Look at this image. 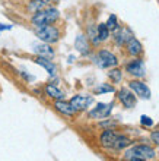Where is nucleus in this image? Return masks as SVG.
Instances as JSON below:
<instances>
[{
    "instance_id": "6",
    "label": "nucleus",
    "mask_w": 159,
    "mask_h": 161,
    "mask_svg": "<svg viewBox=\"0 0 159 161\" xmlns=\"http://www.w3.org/2000/svg\"><path fill=\"white\" fill-rule=\"evenodd\" d=\"M92 101L93 98L88 97V95H75L69 103H70V106L73 107L75 111H82V110H86L92 104Z\"/></svg>"
},
{
    "instance_id": "27",
    "label": "nucleus",
    "mask_w": 159,
    "mask_h": 161,
    "mask_svg": "<svg viewBox=\"0 0 159 161\" xmlns=\"http://www.w3.org/2000/svg\"><path fill=\"white\" fill-rule=\"evenodd\" d=\"M48 2H51V0H48Z\"/></svg>"
},
{
    "instance_id": "10",
    "label": "nucleus",
    "mask_w": 159,
    "mask_h": 161,
    "mask_svg": "<svg viewBox=\"0 0 159 161\" xmlns=\"http://www.w3.org/2000/svg\"><path fill=\"white\" fill-rule=\"evenodd\" d=\"M115 34H114V38H115V42L117 44H126L130 38H133V34L129 28H115Z\"/></svg>"
},
{
    "instance_id": "16",
    "label": "nucleus",
    "mask_w": 159,
    "mask_h": 161,
    "mask_svg": "<svg viewBox=\"0 0 159 161\" xmlns=\"http://www.w3.org/2000/svg\"><path fill=\"white\" fill-rule=\"evenodd\" d=\"M38 64H41L42 68L45 69L47 72L50 73L51 76H54L56 75V66H54V63L51 62L50 59H47V57H41V56H38L37 57V60H35Z\"/></svg>"
},
{
    "instance_id": "13",
    "label": "nucleus",
    "mask_w": 159,
    "mask_h": 161,
    "mask_svg": "<svg viewBox=\"0 0 159 161\" xmlns=\"http://www.w3.org/2000/svg\"><path fill=\"white\" fill-rule=\"evenodd\" d=\"M54 107L57 111H60V113H63V114H66V116L75 114V110H73V107L70 106V103H66V101H63V100H57Z\"/></svg>"
},
{
    "instance_id": "21",
    "label": "nucleus",
    "mask_w": 159,
    "mask_h": 161,
    "mask_svg": "<svg viewBox=\"0 0 159 161\" xmlns=\"http://www.w3.org/2000/svg\"><path fill=\"white\" fill-rule=\"evenodd\" d=\"M95 92H98V94H104V92H114V88L111 86V85L99 84V86H96Z\"/></svg>"
},
{
    "instance_id": "17",
    "label": "nucleus",
    "mask_w": 159,
    "mask_h": 161,
    "mask_svg": "<svg viewBox=\"0 0 159 161\" xmlns=\"http://www.w3.org/2000/svg\"><path fill=\"white\" fill-rule=\"evenodd\" d=\"M45 92H47V95L48 97H51V98H56V100H63V92L60 91L59 88H56L54 85H47L45 86Z\"/></svg>"
},
{
    "instance_id": "7",
    "label": "nucleus",
    "mask_w": 159,
    "mask_h": 161,
    "mask_svg": "<svg viewBox=\"0 0 159 161\" xmlns=\"http://www.w3.org/2000/svg\"><path fill=\"white\" fill-rule=\"evenodd\" d=\"M111 110H113V104L99 103L93 110L89 111V116H91L92 119H104V117H108V116L111 114Z\"/></svg>"
},
{
    "instance_id": "9",
    "label": "nucleus",
    "mask_w": 159,
    "mask_h": 161,
    "mask_svg": "<svg viewBox=\"0 0 159 161\" xmlns=\"http://www.w3.org/2000/svg\"><path fill=\"white\" fill-rule=\"evenodd\" d=\"M130 88L133 89L137 95H140L142 98H146V100L151 98V89L147 88L146 84H143L140 80H131L130 82Z\"/></svg>"
},
{
    "instance_id": "24",
    "label": "nucleus",
    "mask_w": 159,
    "mask_h": 161,
    "mask_svg": "<svg viewBox=\"0 0 159 161\" xmlns=\"http://www.w3.org/2000/svg\"><path fill=\"white\" fill-rule=\"evenodd\" d=\"M151 139L153 141L156 145H159V132H153V133L151 135Z\"/></svg>"
},
{
    "instance_id": "23",
    "label": "nucleus",
    "mask_w": 159,
    "mask_h": 161,
    "mask_svg": "<svg viewBox=\"0 0 159 161\" xmlns=\"http://www.w3.org/2000/svg\"><path fill=\"white\" fill-rule=\"evenodd\" d=\"M140 123H142L143 126H147V127L153 126V120H152L149 116H142V117H140Z\"/></svg>"
},
{
    "instance_id": "14",
    "label": "nucleus",
    "mask_w": 159,
    "mask_h": 161,
    "mask_svg": "<svg viewBox=\"0 0 159 161\" xmlns=\"http://www.w3.org/2000/svg\"><path fill=\"white\" fill-rule=\"evenodd\" d=\"M75 47H76V50L79 51V53H82V54H88L89 53V44L85 35H77L76 37Z\"/></svg>"
},
{
    "instance_id": "22",
    "label": "nucleus",
    "mask_w": 159,
    "mask_h": 161,
    "mask_svg": "<svg viewBox=\"0 0 159 161\" xmlns=\"http://www.w3.org/2000/svg\"><path fill=\"white\" fill-rule=\"evenodd\" d=\"M108 76L113 80H115V82H120V80H121V70H120V69H113V70L108 73Z\"/></svg>"
},
{
    "instance_id": "19",
    "label": "nucleus",
    "mask_w": 159,
    "mask_h": 161,
    "mask_svg": "<svg viewBox=\"0 0 159 161\" xmlns=\"http://www.w3.org/2000/svg\"><path fill=\"white\" fill-rule=\"evenodd\" d=\"M44 8H45V2H42V0H32L29 4V10L32 13L40 12V10H42Z\"/></svg>"
},
{
    "instance_id": "3",
    "label": "nucleus",
    "mask_w": 159,
    "mask_h": 161,
    "mask_svg": "<svg viewBox=\"0 0 159 161\" xmlns=\"http://www.w3.org/2000/svg\"><path fill=\"white\" fill-rule=\"evenodd\" d=\"M37 37L41 40V41L47 42V44H51V42L59 41L60 32L56 26L45 25V26H41V28H38L37 30Z\"/></svg>"
},
{
    "instance_id": "2",
    "label": "nucleus",
    "mask_w": 159,
    "mask_h": 161,
    "mask_svg": "<svg viewBox=\"0 0 159 161\" xmlns=\"http://www.w3.org/2000/svg\"><path fill=\"white\" fill-rule=\"evenodd\" d=\"M57 19H59V10L54 8H50L45 9V10H40V12L34 13L32 24L35 26H38V28H41V26L50 25Z\"/></svg>"
},
{
    "instance_id": "25",
    "label": "nucleus",
    "mask_w": 159,
    "mask_h": 161,
    "mask_svg": "<svg viewBox=\"0 0 159 161\" xmlns=\"http://www.w3.org/2000/svg\"><path fill=\"white\" fill-rule=\"evenodd\" d=\"M115 125H117V123H115V122H109V120H108V122H102V123H101V126H102V127H108V126H115Z\"/></svg>"
},
{
    "instance_id": "20",
    "label": "nucleus",
    "mask_w": 159,
    "mask_h": 161,
    "mask_svg": "<svg viewBox=\"0 0 159 161\" xmlns=\"http://www.w3.org/2000/svg\"><path fill=\"white\" fill-rule=\"evenodd\" d=\"M107 25V28H108L109 31H114L115 28H118V24H117V16L115 15H111V16L108 18V22L105 24Z\"/></svg>"
},
{
    "instance_id": "4",
    "label": "nucleus",
    "mask_w": 159,
    "mask_h": 161,
    "mask_svg": "<svg viewBox=\"0 0 159 161\" xmlns=\"http://www.w3.org/2000/svg\"><path fill=\"white\" fill-rule=\"evenodd\" d=\"M126 157H140V158H145V160H149V158H153L155 157V151L147 147V145H136L133 148L130 149L129 153L126 154Z\"/></svg>"
},
{
    "instance_id": "11",
    "label": "nucleus",
    "mask_w": 159,
    "mask_h": 161,
    "mask_svg": "<svg viewBox=\"0 0 159 161\" xmlns=\"http://www.w3.org/2000/svg\"><path fill=\"white\" fill-rule=\"evenodd\" d=\"M118 98H120V101H121L127 108H131V107L136 106V97L126 88H123L121 91L118 92Z\"/></svg>"
},
{
    "instance_id": "18",
    "label": "nucleus",
    "mask_w": 159,
    "mask_h": 161,
    "mask_svg": "<svg viewBox=\"0 0 159 161\" xmlns=\"http://www.w3.org/2000/svg\"><path fill=\"white\" fill-rule=\"evenodd\" d=\"M96 34H98V38L99 41H105V40L109 37V30L107 28L105 24H99L98 28H96Z\"/></svg>"
},
{
    "instance_id": "12",
    "label": "nucleus",
    "mask_w": 159,
    "mask_h": 161,
    "mask_svg": "<svg viewBox=\"0 0 159 161\" xmlns=\"http://www.w3.org/2000/svg\"><path fill=\"white\" fill-rule=\"evenodd\" d=\"M34 51L37 53L38 56H41V57H47V59H51L53 56H54V51L51 48L48 44H34Z\"/></svg>"
},
{
    "instance_id": "28",
    "label": "nucleus",
    "mask_w": 159,
    "mask_h": 161,
    "mask_svg": "<svg viewBox=\"0 0 159 161\" xmlns=\"http://www.w3.org/2000/svg\"><path fill=\"white\" fill-rule=\"evenodd\" d=\"M0 31H2V30H0Z\"/></svg>"
},
{
    "instance_id": "1",
    "label": "nucleus",
    "mask_w": 159,
    "mask_h": 161,
    "mask_svg": "<svg viewBox=\"0 0 159 161\" xmlns=\"http://www.w3.org/2000/svg\"><path fill=\"white\" fill-rule=\"evenodd\" d=\"M101 145H102L104 148L120 151V149H124L126 147H129L130 139L124 135L115 133V132L111 130V129H107V130H104L102 135H101Z\"/></svg>"
},
{
    "instance_id": "8",
    "label": "nucleus",
    "mask_w": 159,
    "mask_h": 161,
    "mask_svg": "<svg viewBox=\"0 0 159 161\" xmlns=\"http://www.w3.org/2000/svg\"><path fill=\"white\" fill-rule=\"evenodd\" d=\"M127 72L134 75V76H137V78L145 76L146 72H145V63H143V60L136 59V60H133L131 63H129L127 64Z\"/></svg>"
},
{
    "instance_id": "26",
    "label": "nucleus",
    "mask_w": 159,
    "mask_h": 161,
    "mask_svg": "<svg viewBox=\"0 0 159 161\" xmlns=\"http://www.w3.org/2000/svg\"><path fill=\"white\" fill-rule=\"evenodd\" d=\"M130 161H146L145 158H140V157H129Z\"/></svg>"
},
{
    "instance_id": "5",
    "label": "nucleus",
    "mask_w": 159,
    "mask_h": 161,
    "mask_svg": "<svg viewBox=\"0 0 159 161\" xmlns=\"http://www.w3.org/2000/svg\"><path fill=\"white\" fill-rule=\"evenodd\" d=\"M96 63L99 64L101 68H114V66H117L118 60L111 51L101 50L96 56Z\"/></svg>"
},
{
    "instance_id": "15",
    "label": "nucleus",
    "mask_w": 159,
    "mask_h": 161,
    "mask_svg": "<svg viewBox=\"0 0 159 161\" xmlns=\"http://www.w3.org/2000/svg\"><path fill=\"white\" fill-rule=\"evenodd\" d=\"M126 44H127V51H129V54L137 56V54H140V53H142V44H140V41H139V40L134 38V37H133V38H130Z\"/></svg>"
}]
</instances>
